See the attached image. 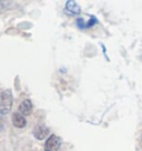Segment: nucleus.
<instances>
[{"label":"nucleus","mask_w":142,"mask_h":151,"mask_svg":"<svg viewBox=\"0 0 142 151\" xmlns=\"http://www.w3.org/2000/svg\"><path fill=\"white\" fill-rule=\"evenodd\" d=\"M19 111L22 116H28L32 111V104L29 99L24 100L19 106Z\"/></svg>","instance_id":"nucleus-5"},{"label":"nucleus","mask_w":142,"mask_h":151,"mask_svg":"<svg viewBox=\"0 0 142 151\" xmlns=\"http://www.w3.org/2000/svg\"><path fill=\"white\" fill-rule=\"evenodd\" d=\"M97 24H98V19L95 18L93 14H91L90 20L87 21V22H85V20H83L82 18H79L78 20H77V26H78V28H80V29L91 28V27H93V26Z\"/></svg>","instance_id":"nucleus-3"},{"label":"nucleus","mask_w":142,"mask_h":151,"mask_svg":"<svg viewBox=\"0 0 142 151\" xmlns=\"http://www.w3.org/2000/svg\"><path fill=\"white\" fill-rule=\"evenodd\" d=\"M12 123L16 128H24L27 124V120L21 113H14L12 116Z\"/></svg>","instance_id":"nucleus-6"},{"label":"nucleus","mask_w":142,"mask_h":151,"mask_svg":"<svg viewBox=\"0 0 142 151\" xmlns=\"http://www.w3.org/2000/svg\"><path fill=\"white\" fill-rule=\"evenodd\" d=\"M48 134H49V129L47 127L42 126V124H38L37 127H34V129H33V136L37 138L38 140H43Z\"/></svg>","instance_id":"nucleus-4"},{"label":"nucleus","mask_w":142,"mask_h":151,"mask_svg":"<svg viewBox=\"0 0 142 151\" xmlns=\"http://www.w3.org/2000/svg\"><path fill=\"white\" fill-rule=\"evenodd\" d=\"M14 97L10 90H4L0 92V113L7 114L11 111Z\"/></svg>","instance_id":"nucleus-1"},{"label":"nucleus","mask_w":142,"mask_h":151,"mask_svg":"<svg viewBox=\"0 0 142 151\" xmlns=\"http://www.w3.org/2000/svg\"><path fill=\"white\" fill-rule=\"evenodd\" d=\"M61 138L56 136V134H51L46 141L44 151H58L61 146Z\"/></svg>","instance_id":"nucleus-2"},{"label":"nucleus","mask_w":142,"mask_h":151,"mask_svg":"<svg viewBox=\"0 0 142 151\" xmlns=\"http://www.w3.org/2000/svg\"><path fill=\"white\" fill-rule=\"evenodd\" d=\"M66 10L71 14H79L81 12L80 7L78 6L76 1H72V0H69L66 2Z\"/></svg>","instance_id":"nucleus-7"}]
</instances>
